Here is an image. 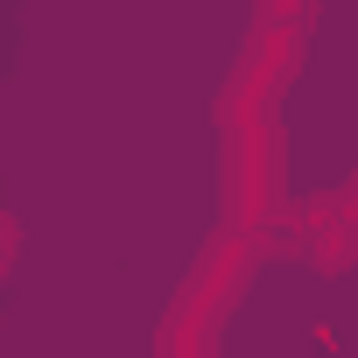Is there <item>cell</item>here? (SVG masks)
Returning a JSON list of instances; mask_svg holds the SVG:
<instances>
[{
	"label": "cell",
	"instance_id": "1",
	"mask_svg": "<svg viewBox=\"0 0 358 358\" xmlns=\"http://www.w3.org/2000/svg\"><path fill=\"white\" fill-rule=\"evenodd\" d=\"M225 204H232V225L225 232H239L253 253H267L274 246V211H281V134H274V120H267V106L260 113H239V120H225Z\"/></svg>",
	"mask_w": 358,
	"mask_h": 358
},
{
	"label": "cell",
	"instance_id": "2",
	"mask_svg": "<svg viewBox=\"0 0 358 358\" xmlns=\"http://www.w3.org/2000/svg\"><path fill=\"white\" fill-rule=\"evenodd\" d=\"M295 253H302L309 267H323V274H344V267L358 260V225H351L337 204H309V211L295 218Z\"/></svg>",
	"mask_w": 358,
	"mask_h": 358
},
{
	"label": "cell",
	"instance_id": "3",
	"mask_svg": "<svg viewBox=\"0 0 358 358\" xmlns=\"http://www.w3.org/2000/svg\"><path fill=\"white\" fill-rule=\"evenodd\" d=\"M15 260H22V218H15V211H0V281L15 274Z\"/></svg>",
	"mask_w": 358,
	"mask_h": 358
},
{
	"label": "cell",
	"instance_id": "4",
	"mask_svg": "<svg viewBox=\"0 0 358 358\" xmlns=\"http://www.w3.org/2000/svg\"><path fill=\"white\" fill-rule=\"evenodd\" d=\"M302 0H260V22H295Z\"/></svg>",
	"mask_w": 358,
	"mask_h": 358
},
{
	"label": "cell",
	"instance_id": "5",
	"mask_svg": "<svg viewBox=\"0 0 358 358\" xmlns=\"http://www.w3.org/2000/svg\"><path fill=\"white\" fill-rule=\"evenodd\" d=\"M337 211H344V218H351V225H358V176H351V190H344V197H337Z\"/></svg>",
	"mask_w": 358,
	"mask_h": 358
}]
</instances>
